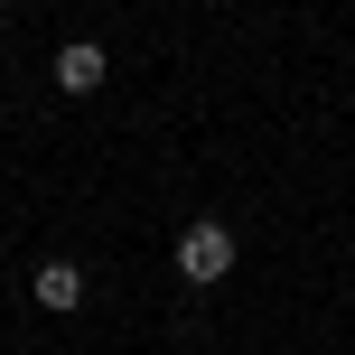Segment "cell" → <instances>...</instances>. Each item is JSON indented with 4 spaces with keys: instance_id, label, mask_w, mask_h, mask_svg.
I'll return each mask as SVG.
<instances>
[{
    "instance_id": "obj_3",
    "label": "cell",
    "mask_w": 355,
    "mask_h": 355,
    "mask_svg": "<svg viewBox=\"0 0 355 355\" xmlns=\"http://www.w3.org/2000/svg\"><path fill=\"white\" fill-rule=\"evenodd\" d=\"M28 300L47 309V318H66V309H85V271H75V262H37L28 271Z\"/></svg>"
},
{
    "instance_id": "obj_1",
    "label": "cell",
    "mask_w": 355,
    "mask_h": 355,
    "mask_svg": "<svg viewBox=\"0 0 355 355\" xmlns=\"http://www.w3.org/2000/svg\"><path fill=\"white\" fill-rule=\"evenodd\" d=\"M234 262H243V243H234V225H215V215H196V225L178 234V281H187V290L234 281Z\"/></svg>"
},
{
    "instance_id": "obj_2",
    "label": "cell",
    "mask_w": 355,
    "mask_h": 355,
    "mask_svg": "<svg viewBox=\"0 0 355 355\" xmlns=\"http://www.w3.org/2000/svg\"><path fill=\"white\" fill-rule=\"evenodd\" d=\"M103 75H112V56L94 37H66L56 47V94H103Z\"/></svg>"
}]
</instances>
